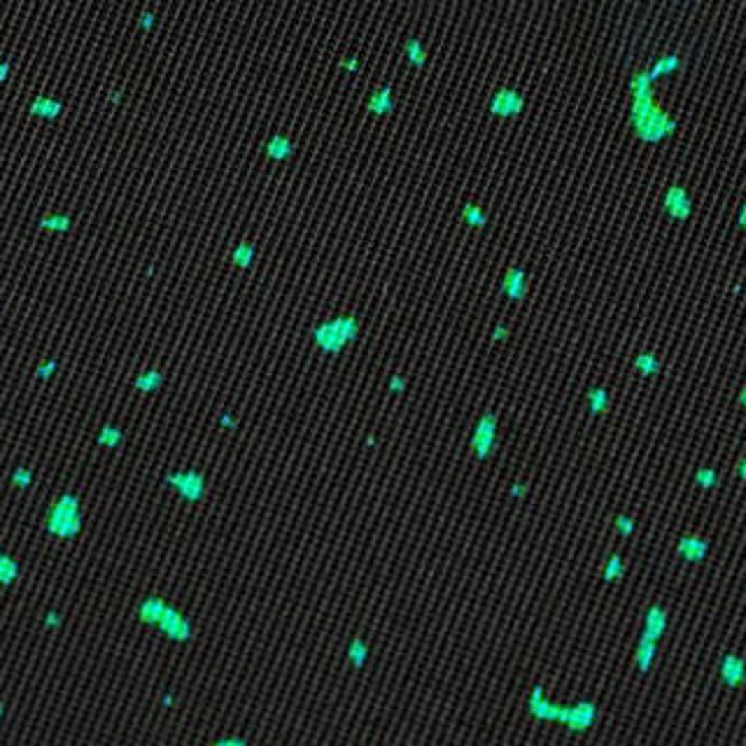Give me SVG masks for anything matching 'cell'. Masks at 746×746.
<instances>
[{
    "mask_svg": "<svg viewBox=\"0 0 746 746\" xmlns=\"http://www.w3.org/2000/svg\"><path fill=\"white\" fill-rule=\"evenodd\" d=\"M655 658H658V641L651 639V637L639 634V641H637V651H634L637 669H639L641 674H648V672H651Z\"/></svg>",
    "mask_w": 746,
    "mask_h": 746,
    "instance_id": "cell-6",
    "label": "cell"
},
{
    "mask_svg": "<svg viewBox=\"0 0 746 746\" xmlns=\"http://www.w3.org/2000/svg\"><path fill=\"white\" fill-rule=\"evenodd\" d=\"M616 529H618V534H621V537L628 539V537H632V534L637 532V522L630 518V515H623V513H621V515L616 518Z\"/></svg>",
    "mask_w": 746,
    "mask_h": 746,
    "instance_id": "cell-12",
    "label": "cell"
},
{
    "mask_svg": "<svg viewBox=\"0 0 746 746\" xmlns=\"http://www.w3.org/2000/svg\"><path fill=\"white\" fill-rule=\"evenodd\" d=\"M718 672H720V681L728 688H732V691L746 684V660L737 653H723Z\"/></svg>",
    "mask_w": 746,
    "mask_h": 746,
    "instance_id": "cell-3",
    "label": "cell"
},
{
    "mask_svg": "<svg viewBox=\"0 0 746 746\" xmlns=\"http://www.w3.org/2000/svg\"><path fill=\"white\" fill-rule=\"evenodd\" d=\"M625 576V565L621 556H611L607 562V569H604V581H618V578Z\"/></svg>",
    "mask_w": 746,
    "mask_h": 746,
    "instance_id": "cell-11",
    "label": "cell"
},
{
    "mask_svg": "<svg viewBox=\"0 0 746 746\" xmlns=\"http://www.w3.org/2000/svg\"><path fill=\"white\" fill-rule=\"evenodd\" d=\"M693 481H695V486H698L700 490H713L718 486L720 478H718V471L713 467H700L698 471H695Z\"/></svg>",
    "mask_w": 746,
    "mask_h": 746,
    "instance_id": "cell-8",
    "label": "cell"
},
{
    "mask_svg": "<svg viewBox=\"0 0 746 746\" xmlns=\"http://www.w3.org/2000/svg\"><path fill=\"white\" fill-rule=\"evenodd\" d=\"M634 368L641 378H653V375H658L662 371V362L653 353H639L634 357Z\"/></svg>",
    "mask_w": 746,
    "mask_h": 746,
    "instance_id": "cell-7",
    "label": "cell"
},
{
    "mask_svg": "<svg viewBox=\"0 0 746 746\" xmlns=\"http://www.w3.org/2000/svg\"><path fill=\"white\" fill-rule=\"evenodd\" d=\"M665 210L669 213V217L672 220H688L693 213V203H691V196L686 194L684 187H679V184H674L672 189L667 191L665 196Z\"/></svg>",
    "mask_w": 746,
    "mask_h": 746,
    "instance_id": "cell-5",
    "label": "cell"
},
{
    "mask_svg": "<svg viewBox=\"0 0 746 746\" xmlns=\"http://www.w3.org/2000/svg\"><path fill=\"white\" fill-rule=\"evenodd\" d=\"M40 227L47 229V231H54V233H66L70 227H73V222H70L68 215H44V217L40 220Z\"/></svg>",
    "mask_w": 746,
    "mask_h": 746,
    "instance_id": "cell-9",
    "label": "cell"
},
{
    "mask_svg": "<svg viewBox=\"0 0 746 746\" xmlns=\"http://www.w3.org/2000/svg\"><path fill=\"white\" fill-rule=\"evenodd\" d=\"M737 404H739V406H742V408H744V411H746V387H744V390H742V392H739V397H737Z\"/></svg>",
    "mask_w": 746,
    "mask_h": 746,
    "instance_id": "cell-16",
    "label": "cell"
},
{
    "mask_svg": "<svg viewBox=\"0 0 746 746\" xmlns=\"http://www.w3.org/2000/svg\"><path fill=\"white\" fill-rule=\"evenodd\" d=\"M10 78H12V61L0 59V85H5Z\"/></svg>",
    "mask_w": 746,
    "mask_h": 746,
    "instance_id": "cell-13",
    "label": "cell"
},
{
    "mask_svg": "<svg viewBox=\"0 0 746 746\" xmlns=\"http://www.w3.org/2000/svg\"><path fill=\"white\" fill-rule=\"evenodd\" d=\"M674 553L688 565H700L709 558L711 544L704 537H700V534H684V537H679L677 546H674Z\"/></svg>",
    "mask_w": 746,
    "mask_h": 746,
    "instance_id": "cell-2",
    "label": "cell"
},
{
    "mask_svg": "<svg viewBox=\"0 0 746 746\" xmlns=\"http://www.w3.org/2000/svg\"><path fill=\"white\" fill-rule=\"evenodd\" d=\"M737 224L746 231V203H744L742 210H739V215H737Z\"/></svg>",
    "mask_w": 746,
    "mask_h": 746,
    "instance_id": "cell-15",
    "label": "cell"
},
{
    "mask_svg": "<svg viewBox=\"0 0 746 746\" xmlns=\"http://www.w3.org/2000/svg\"><path fill=\"white\" fill-rule=\"evenodd\" d=\"M667 625H669L667 609L662 607V604H651V607L646 609V616H643L641 634L651 637V639H655V641H660L662 637H665V632H667Z\"/></svg>",
    "mask_w": 746,
    "mask_h": 746,
    "instance_id": "cell-4",
    "label": "cell"
},
{
    "mask_svg": "<svg viewBox=\"0 0 746 746\" xmlns=\"http://www.w3.org/2000/svg\"><path fill=\"white\" fill-rule=\"evenodd\" d=\"M28 117L40 119V122H59V119L66 114V103L56 96L49 94H35L33 98L28 100L26 107Z\"/></svg>",
    "mask_w": 746,
    "mask_h": 746,
    "instance_id": "cell-1",
    "label": "cell"
},
{
    "mask_svg": "<svg viewBox=\"0 0 746 746\" xmlns=\"http://www.w3.org/2000/svg\"><path fill=\"white\" fill-rule=\"evenodd\" d=\"M588 401H590L592 413H604L609 406V392L604 390V387H595V390L588 392Z\"/></svg>",
    "mask_w": 746,
    "mask_h": 746,
    "instance_id": "cell-10",
    "label": "cell"
},
{
    "mask_svg": "<svg viewBox=\"0 0 746 746\" xmlns=\"http://www.w3.org/2000/svg\"><path fill=\"white\" fill-rule=\"evenodd\" d=\"M735 474H737V478H739V481H744V483H746V457H742V460L737 462V467H735Z\"/></svg>",
    "mask_w": 746,
    "mask_h": 746,
    "instance_id": "cell-14",
    "label": "cell"
}]
</instances>
